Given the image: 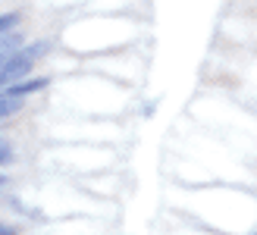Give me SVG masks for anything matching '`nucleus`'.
Listing matches in <instances>:
<instances>
[{
    "mask_svg": "<svg viewBox=\"0 0 257 235\" xmlns=\"http://www.w3.org/2000/svg\"><path fill=\"white\" fill-rule=\"evenodd\" d=\"M44 54H47V44L41 41V44H32L25 50H16L10 60H4V63H0V88H7V85L16 82V78H22L25 72L32 69V63L38 57H44Z\"/></svg>",
    "mask_w": 257,
    "mask_h": 235,
    "instance_id": "f257e3e1",
    "label": "nucleus"
},
{
    "mask_svg": "<svg viewBox=\"0 0 257 235\" xmlns=\"http://www.w3.org/2000/svg\"><path fill=\"white\" fill-rule=\"evenodd\" d=\"M41 88H47V78H35V82H22V85H7V88H4V94L22 100L25 94H32V91H41Z\"/></svg>",
    "mask_w": 257,
    "mask_h": 235,
    "instance_id": "f03ea898",
    "label": "nucleus"
},
{
    "mask_svg": "<svg viewBox=\"0 0 257 235\" xmlns=\"http://www.w3.org/2000/svg\"><path fill=\"white\" fill-rule=\"evenodd\" d=\"M22 107V100L19 97H7V94H0V120L4 116H10V113H16Z\"/></svg>",
    "mask_w": 257,
    "mask_h": 235,
    "instance_id": "7ed1b4c3",
    "label": "nucleus"
},
{
    "mask_svg": "<svg viewBox=\"0 0 257 235\" xmlns=\"http://www.w3.org/2000/svg\"><path fill=\"white\" fill-rule=\"evenodd\" d=\"M16 22H19L16 13H7V16H0V38H7L10 29H16Z\"/></svg>",
    "mask_w": 257,
    "mask_h": 235,
    "instance_id": "20e7f679",
    "label": "nucleus"
},
{
    "mask_svg": "<svg viewBox=\"0 0 257 235\" xmlns=\"http://www.w3.org/2000/svg\"><path fill=\"white\" fill-rule=\"evenodd\" d=\"M10 157H13V151H10V148L4 145V141H0V163H7V160H10Z\"/></svg>",
    "mask_w": 257,
    "mask_h": 235,
    "instance_id": "39448f33",
    "label": "nucleus"
},
{
    "mask_svg": "<svg viewBox=\"0 0 257 235\" xmlns=\"http://www.w3.org/2000/svg\"><path fill=\"white\" fill-rule=\"evenodd\" d=\"M0 235H16V229H7V226H0Z\"/></svg>",
    "mask_w": 257,
    "mask_h": 235,
    "instance_id": "423d86ee",
    "label": "nucleus"
},
{
    "mask_svg": "<svg viewBox=\"0 0 257 235\" xmlns=\"http://www.w3.org/2000/svg\"><path fill=\"white\" fill-rule=\"evenodd\" d=\"M254 235H257V232H254Z\"/></svg>",
    "mask_w": 257,
    "mask_h": 235,
    "instance_id": "0eeeda50",
    "label": "nucleus"
}]
</instances>
